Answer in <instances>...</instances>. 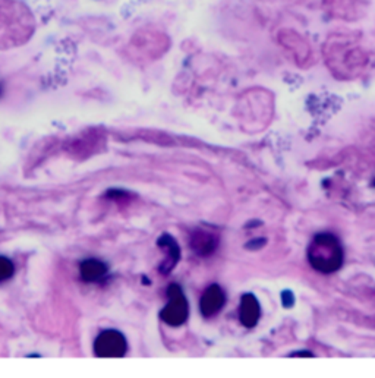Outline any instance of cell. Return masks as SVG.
<instances>
[{
	"label": "cell",
	"instance_id": "cell-1",
	"mask_svg": "<svg viewBox=\"0 0 375 378\" xmlns=\"http://www.w3.org/2000/svg\"><path fill=\"white\" fill-rule=\"evenodd\" d=\"M308 261L323 275H331L342 268L344 251L340 241L333 233H317L308 246Z\"/></svg>",
	"mask_w": 375,
	"mask_h": 378
},
{
	"label": "cell",
	"instance_id": "cell-2",
	"mask_svg": "<svg viewBox=\"0 0 375 378\" xmlns=\"http://www.w3.org/2000/svg\"><path fill=\"white\" fill-rule=\"evenodd\" d=\"M167 305L160 312V318H162L170 327H179L185 324L190 316V305H188L186 298L181 286L173 283L167 288Z\"/></svg>",
	"mask_w": 375,
	"mask_h": 378
},
{
	"label": "cell",
	"instance_id": "cell-3",
	"mask_svg": "<svg viewBox=\"0 0 375 378\" xmlns=\"http://www.w3.org/2000/svg\"><path fill=\"white\" fill-rule=\"evenodd\" d=\"M126 350V338L117 330H104L94 341V354L100 358H122Z\"/></svg>",
	"mask_w": 375,
	"mask_h": 378
},
{
	"label": "cell",
	"instance_id": "cell-4",
	"mask_svg": "<svg viewBox=\"0 0 375 378\" xmlns=\"http://www.w3.org/2000/svg\"><path fill=\"white\" fill-rule=\"evenodd\" d=\"M226 304V293L219 284H211L201 296L199 309L204 317L219 314Z\"/></svg>",
	"mask_w": 375,
	"mask_h": 378
},
{
	"label": "cell",
	"instance_id": "cell-5",
	"mask_svg": "<svg viewBox=\"0 0 375 378\" xmlns=\"http://www.w3.org/2000/svg\"><path fill=\"white\" fill-rule=\"evenodd\" d=\"M261 317V307L258 299L252 293H244L240 298L239 307V320L247 329L256 327Z\"/></svg>",
	"mask_w": 375,
	"mask_h": 378
},
{
	"label": "cell",
	"instance_id": "cell-6",
	"mask_svg": "<svg viewBox=\"0 0 375 378\" xmlns=\"http://www.w3.org/2000/svg\"><path fill=\"white\" fill-rule=\"evenodd\" d=\"M157 245L166 252V259L163 261V264L160 266V271H162L163 275H167V273H170L179 263L181 248H179L178 242L175 241V238L170 237L169 233H163L162 237H160V239L157 241Z\"/></svg>",
	"mask_w": 375,
	"mask_h": 378
},
{
	"label": "cell",
	"instance_id": "cell-7",
	"mask_svg": "<svg viewBox=\"0 0 375 378\" xmlns=\"http://www.w3.org/2000/svg\"><path fill=\"white\" fill-rule=\"evenodd\" d=\"M190 243H191V250L195 254H198L201 257H208L217 250L219 239L210 232L195 230L191 234Z\"/></svg>",
	"mask_w": 375,
	"mask_h": 378
},
{
	"label": "cell",
	"instance_id": "cell-8",
	"mask_svg": "<svg viewBox=\"0 0 375 378\" xmlns=\"http://www.w3.org/2000/svg\"><path fill=\"white\" fill-rule=\"evenodd\" d=\"M79 273H81L83 280L87 283L99 282L107 275V266L103 261H100V259L90 258L79 266Z\"/></svg>",
	"mask_w": 375,
	"mask_h": 378
},
{
	"label": "cell",
	"instance_id": "cell-9",
	"mask_svg": "<svg viewBox=\"0 0 375 378\" xmlns=\"http://www.w3.org/2000/svg\"><path fill=\"white\" fill-rule=\"evenodd\" d=\"M13 273H15V266L6 257H0V282L9 280Z\"/></svg>",
	"mask_w": 375,
	"mask_h": 378
},
{
	"label": "cell",
	"instance_id": "cell-10",
	"mask_svg": "<svg viewBox=\"0 0 375 378\" xmlns=\"http://www.w3.org/2000/svg\"><path fill=\"white\" fill-rule=\"evenodd\" d=\"M293 302H294V298H293L292 292L290 291H285L283 292V305L285 307H292Z\"/></svg>",
	"mask_w": 375,
	"mask_h": 378
},
{
	"label": "cell",
	"instance_id": "cell-11",
	"mask_svg": "<svg viewBox=\"0 0 375 378\" xmlns=\"http://www.w3.org/2000/svg\"><path fill=\"white\" fill-rule=\"evenodd\" d=\"M290 356H308V358H311L314 356L311 352H297V354H292Z\"/></svg>",
	"mask_w": 375,
	"mask_h": 378
}]
</instances>
